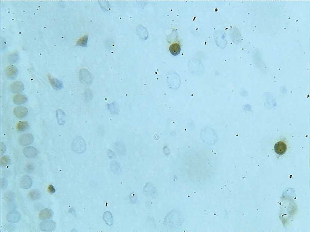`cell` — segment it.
I'll list each match as a JSON object with an SVG mask.
<instances>
[{
	"label": "cell",
	"mask_w": 310,
	"mask_h": 232,
	"mask_svg": "<svg viewBox=\"0 0 310 232\" xmlns=\"http://www.w3.org/2000/svg\"><path fill=\"white\" fill-rule=\"evenodd\" d=\"M71 149L78 154H82L86 149L85 141L81 136H78L75 138L72 143Z\"/></svg>",
	"instance_id": "cell-1"
},
{
	"label": "cell",
	"mask_w": 310,
	"mask_h": 232,
	"mask_svg": "<svg viewBox=\"0 0 310 232\" xmlns=\"http://www.w3.org/2000/svg\"><path fill=\"white\" fill-rule=\"evenodd\" d=\"M80 81L82 83L91 84L93 81V76L89 71L86 69H82L80 72Z\"/></svg>",
	"instance_id": "cell-2"
},
{
	"label": "cell",
	"mask_w": 310,
	"mask_h": 232,
	"mask_svg": "<svg viewBox=\"0 0 310 232\" xmlns=\"http://www.w3.org/2000/svg\"><path fill=\"white\" fill-rule=\"evenodd\" d=\"M56 226V222L52 220H45L39 224L40 229L43 231L52 232L55 229Z\"/></svg>",
	"instance_id": "cell-3"
},
{
	"label": "cell",
	"mask_w": 310,
	"mask_h": 232,
	"mask_svg": "<svg viewBox=\"0 0 310 232\" xmlns=\"http://www.w3.org/2000/svg\"><path fill=\"white\" fill-rule=\"evenodd\" d=\"M34 141V136L30 134L22 135L20 136L19 139L20 144L23 146L30 145Z\"/></svg>",
	"instance_id": "cell-4"
},
{
	"label": "cell",
	"mask_w": 310,
	"mask_h": 232,
	"mask_svg": "<svg viewBox=\"0 0 310 232\" xmlns=\"http://www.w3.org/2000/svg\"><path fill=\"white\" fill-rule=\"evenodd\" d=\"M19 70L16 67L13 65L9 66L5 70V74L9 79L15 80L17 78Z\"/></svg>",
	"instance_id": "cell-5"
},
{
	"label": "cell",
	"mask_w": 310,
	"mask_h": 232,
	"mask_svg": "<svg viewBox=\"0 0 310 232\" xmlns=\"http://www.w3.org/2000/svg\"><path fill=\"white\" fill-rule=\"evenodd\" d=\"M32 185V180L29 175H25L22 176L20 181V185L22 189H28Z\"/></svg>",
	"instance_id": "cell-6"
},
{
	"label": "cell",
	"mask_w": 310,
	"mask_h": 232,
	"mask_svg": "<svg viewBox=\"0 0 310 232\" xmlns=\"http://www.w3.org/2000/svg\"><path fill=\"white\" fill-rule=\"evenodd\" d=\"M28 113V110L25 107L19 106L15 108L14 110L15 116L19 118H22L25 117Z\"/></svg>",
	"instance_id": "cell-7"
},
{
	"label": "cell",
	"mask_w": 310,
	"mask_h": 232,
	"mask_svg": "<svg viewBox=\"0 0 310 232\" xmlns=\"http://www.w3.org/2000/svg\"><path fill=\"white\" fill-rule=\"evenodd\" d=\"M48 78L52 87L56 90H61L63 88V82L58 80V78H53L51 75L48 74Z\"/></svg>",
	"instance_id": "cell-8"
},
{
	"label": "cell",
	"mask_w": 310,
	"mask_h": 232,
	"mask_svg": "<svg viewBox=\"0 0 310 232\" xmlns=\"http://www.w3.org/2000/svg\"><path fill=\"white\" fill-rule=\"evenodd\" d=\"M6 218L8 221L11 223H16L19 222L21 219V215L17 211H11L7 215Z\"/></svg>",
	"instance_id": "cell-9"
},
{
	"label": "cell",
	"mask_w": 310,
	"mask_h": 232,
	"mask_svg": "<svg viewBox=\"0 0 310 232\" xmlns=\"http://www.w3.org/2000/svg\"><path fill=\"white\" fill-rule=\"evenodd\" d=\"M10 89L11 92L13 94H19L24 90L25 87L21 82L16 81L11 85Z\"/></svg>",
	"instance_id": "cell-10"
},
{
	"label": "cell",
	"mask_w": 310,
	"mask_h": 232,
	"mask_svg": "<svg viewBox=\"0 0 310 232\" xmlns=\"http://www.w3.org/2000/svg\"><path fill=\"white\" fill-rule=\"evenodd\" d=\"M24 155L28 158H34L38 154L37 149L34 147H25L23 150Z\"/></svg>",
	"instance_id": "cell-11"
},
{
	"label": "cell",
	"mask_w": 310,
	"mask_h": 232,
	"mask_svg": "<svg viewBox=\"0 0 310 232\" xmlns=\"http://www.w3.org/2000/svg\"><path fill=\"white\" fill-rule=\"evenodd\" d=\"M275 152L280 155H283L287 150V146L285 143L282 141H279L275 144L274 147Z\"/></svg>",
	"instance_id": "cell-12"
},
{
	"label": "cell",
	"mask_w": 310,
	"mask_h": 232,
	"mask_svg": "<svg viewBox=\"0 0 310 232\" xmlns=\"http://www.w3.org/2000/svg\"><path fill=\"white\" fill-rule=\"evenodd\" d=\"M53 212L51 209H44L42 210L39 214V218L41 220L50 219L53 216Z\"/></svg>",
	"instance_id": "cell-13"
},
{
	"label": "cell",
	"mask_w": 310,
	"mask_h": 232,
	"mask_svg": "<svg viewBox=\"0 0 310 232\" xmlns=\"http://www.w3.org/2000/svg\"><path fill=\"white\" fill-rule=\"evenodd\" d=\"M103 219L107 225L112 226L113 224V219L112 214L110 212L107 211L104 212L103 216Z\"/></svg>",
	"instance_id": "cell-14"
},
{
	"label": "cell",
	"mask_w": 310,
	"mask_h": 232,
	"mask_svg": "<svg viewBox=\"0 0 310 232\" xmlns=\"http://www.w3.org/2000/svg\"><path fill=\"white\" fill-rule=\"evenodd\" d=\"M56 117L58 124L63 125L65 123V114L62 109H58L56 111Z\"/></svg>",
	"instance_id": "cell-15"
},
{
	"label": "cell",
	"mask_w": 310,
	"mask_h": 232,
	"mask_svg": "<svg viewBox=\"0 0 310 232\" xmlns=\"http://www.w3.org/2000/svg\"><path fill=\"white\" fill-rule=\"evenodd\" d=\"M108 110L112 114H118L120 112L119 105L116 101L113 102V103L108 105Z\"/></svg>",
	"instance_id": "cell-16"
},
{
	"label": "cell",
	"mask_w": 310,
	"mask_h": 232,
	"mask_svg": "<svg viewBox=\"0 0 310 232\" xmlns=\"http://www.w3.org/2000/svg\"><path fill=\"white\" fill-rule=\"evenodd\" d=\"M110 169L113 174L118 175L122 173V169H121L120 165L116 161H113L111 163Z\"/></svg>",
	"instance_id": "cell-17"
},
{
	"label": "cell",
	"mask_w": 310,
	"mask_h": 232,
	"mask_svg": "<svg viewBox=\"0 0 310 232\" xmlns=\"http://www.w3.org/2000/svg\"><path fill=\"white\" fill-rule=\"evenodd\" d=\"M169 51L170 53L174 56L178 55L181 51L180 45L177 43L172 44L170 46Z\"/></svg>",
	"instance_id": "cell-18"
},
{
	"label": "cell",
	"mask_w": 310,
	"mask_h": 232,
	"mask_svg": "<svg viewBox=\"0 0 310 232\" xmlns=\"http://www.w3.org/2000/svg\"><path fill=\"white\" fill-rule=\"evenodd\" d=\"M14 103L16 105H21L25 104L27 101L26 96L23 95H16L14 96Z\"/></svg>",
	"instance_id": "cell-19"
},
{
	"label": "cell",
	"mask_w": 310,
	"mask_h": 232,
	"mask_svg": "<svg viewBox=\"0 0 310 232\" xmlns=\"http://www.w3.org/2000/svg\"><path fill=\"white\" fill-rule=\"evenodd\" d=\"M29 197L31 200H36L39 199L41 197V193L39 190L34 189L32 190L29 193Z\"/></svg>",
	"instance_id": "cell-20"
},
{
	"label": "cell",
	"mask_w": 310,
	"mask_h": 232,
	"mask_svg": "<svg viewBox=\"0 0 310 232\" xmlns=\"http://www.w3.org/2000/svg\"><path fill=\"white\" fill-rule=\"evenodd\" d=\"M144 192L146 194L151 195L155 194V188L151 183H147L144 187Z\"/></svg>",
	"instance_id": "cell-21"
},
{
	"label": "cell",
	"mask_w": 310,
	"mask_h": 232,
	"mask_svg": "<svg viewBox=\"0 0 310 232\" xmlns=\"http://www.w3.org/2000/svg\"><path fill=\"white\" fill-rule=\"evenodd\" d=\"M28 122L25 121H20L16 125V129L19 132H24L29 128Z\"/></svg>",
	"instance_id": "cell-22"
},
{
	"label": "cell",
	"mask_w": 310,
	"mask_h": 232,
	"mask_svg": "<svg viewBox=\"0 0 310 232\" xmlns=\"http://www.w3.org/2000/svg\"><path fill=\"white\" fill-rule=\"evenodd\" d=\"M88 39H89V36L87 35H84L77 41L76 45L82 47H87Z\"/></svg>",
	"instance_id": "cell-23"
},
{
	"label": "cell",
	"mask_w": 310,
	"mask_h": 232,
	"mask_svg": "<svg viewBox=\"0 0 310 232\" xmlns=\"http://www.w3.org/2000/svg\"><path fill=\"white\" fill-rule=\"evenodd\" d=\"M10 157L5 156L1 157V165L2 167H6L10 165L11 163Z\"/></svg>",
	"instance_id": "cell-24"
},
{
	"label": "cell",
	"mask_w": 310,
	"mask_h": 232,
	"mask_svg": "<svg viewBox=\"0 0 310 232\" xmlns=\"http://www.w3.org/2000/svg\"><path fill=\"white\" fill-rule=\"evenodd\" d=\"M115 147H116V150L117 152L120 153L121 154H124V153H126V147L123 144L118 142L116 144Z\"/></svg>",
	"instance_id": "cell-25"
},
{
	"label": "cell",
	"mask_w": 310,
	"mask_h": 232,
	"mask_svg": "<svg viewBox=\"0 0 310 232\" xmlns=\"http://www.w3.org/2000/svg\"><path fill=\"white\" fill-rule=\"evenodd\" d=\"M145 29L146 28L144 27L141 26H139L138 29H137V32L138 35L142 39H145L146 38L144 35L145 34L146 35V34L144 32H146V30Z\"/></svg>",
	"instance_id": "cell-26"
},
{
	"label": "cell",
	"mask_w": 310,
	"mask_h": 232,
	"mask_svg": "<svg viewBox=\"0 0 310 232\" xmlns=\"http://www.w3.org/2000/svg\"><path fill=\"white\" fill-rule=\"evenodd\" d=\"M85 98L87 102L90 101L93 98V93L90 90H88L85 92Z\"/></svg>",
	"instance_id": "cell-27"
},
{
	"label": "cell",
	"mask_w": 310,
	"mask_h": 232,
	"mask_svg": "<svg viewBox=\"0 0 310 232\" xmlns=\"http://www.w3.org/2000/svg\"><path fill=\"white\" fill-rule=\"evenodd\" d=\"M1 188L3 190L6 189L7 186L8 185V181L7 179L2 178L1 179Z\"/></svg>",
	"instance_id": "cell-28"
},
{
	"label": "cell",
	"mask_w": 310,
	"mask_h": 232,
	"mask_svg": "<svg viewBox=\"0 0 310 232\" xmlns=\"http://www.w3.org/2000/svg\"><path fill=\"white\" fill-rule=\"evenodd\" d=\"M7 150V147L5 144L1 142V155L2 156L5 154Z\"/></svg>",
	"instance_id": "cell-29"
},
{
	"label": "cell",
	"mask_w": 310,
	"mask_h": 232,
	"mask_svg": "<svg viewBox=\"0 0 310 232\" xmlns=\"http://www.w3.org/2000/svg\"><path fill=\"white\" fill-rule=\"evenodd\" d=\"M47 190L50 194H53L56 192V190L54 187L52 185H49L48 187Z\"/></svg>",
	"instance_id": "cell-30"
},
{
	"label": "cell",
	"mask_w": 310,
	"mask_h": 232,
	"mask_svg": "<svg viewBox=\"0 0 310 232\" xmlns=\"http://www.w3.org/2000/svg\"><path fill=\"white\" fill-rule=\"evenodd\" d=\"M130 200L133 203H135L136 202L137 200L136 195L134 193H132L130 196Z\"/></svg>",
	"instance_id": "cell-31"
},
{
	"label": "cell",
	"mask_w": 310,
	"mask_h": 232,
	"mask_svg": "<svg viewBox=\"0 0 310 232\" xmlns=\"http://www.w3.org/2000/svg\"><path fill=\"white\" fill-rule=\"evenodd\" d=\"M107 155L108 158L110 159H112L115 158V154L114 152H113V151L111 150V149H108L107 152Z\"/></svg>",
	"instance_id": "cell-32"
}]
</instances>
